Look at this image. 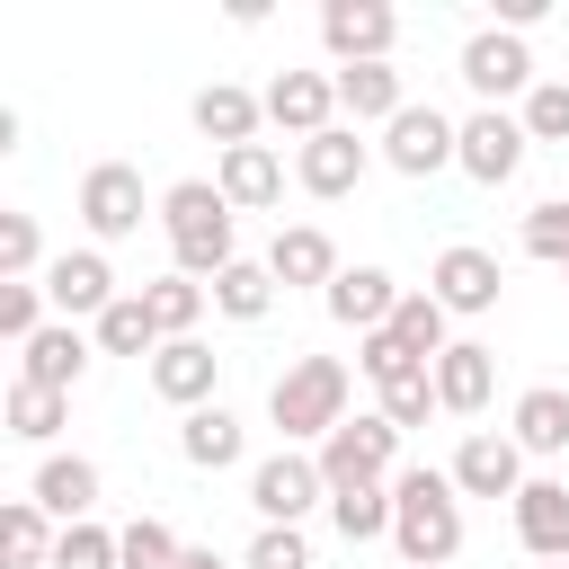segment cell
<instances>
[{
  "instance_id": "8d00e7d4",
  "label": "cell",
  "mask_w": 569,
  "mask_h": 569,
  "mask_svg": "<svg viewBox=\"0 0 569 569\" xmlns=\"http://www.w3.org/2000/svg\"><path fill=\"white\" fill-rule=\"evenodd\" d=\"M516 249H525V258H542V267H569V196L533 204V213L516 222Z\"/></svg>"
},
{
  "instance_id": "d590c367",
  "label": "cell",
  "mask_w": 569,
  "mask_h": 569,
  "mask_svg": "<svg viewBox=\"0 0 569 569\" xmlns=\"http://www.w3.org/2000/svg\"><path fill=\"white\" fill-rule=\"evenodd\" d=\"M116 551H124V569H178V560H187V542H178L160 516H133V525H116Z\"/></svg>"
},
{
  "instance_id": "30bf717a",
  "label": "cell",
  "mask_w": 569,
  "mask_h": 569,
  "mask_svg": "<svg viewBox=\"0 0 569 569\" xmlns=\"http://www.w3.org/2000/svg\"><path fill=\"white\" fill-rule=\"evenodd\" d=\"M320 44H329L338 71H347V62H391L400 9H391V0H320Z\"/></svg>"
},
{
  "instance_id": "4fadbf2b",
  "label": "cell",
  "mask_w": 569,
  "mask_h": 569,
  "mask_svg": "<svg viewBox=\"0 0 569 569\" xmlns=\"http://www.w3.org/2000/svg\"><path fill=\"white\" fill-rule=\"evenodd\" d=\"M44 302H53V320H107L124 293H116V267H107V249H62L53 267H44Z\"/></svg>"
},
{
  "instance_id": "484cf974",
  "label": "cell",
  "mask_w": 569,
  "mask_h": 569,
  "mask_svg": "<svg viewBox=\"0 0 569 569\" xmlns=\"http://www.w3.org/2000/svg\"><path fill=\"white\" fill-rule=\"evenodd\" d=\"M400 107H409V89H400L391 62H347V71H338V116H347L356 133H365V124H391Z\"/></svg>"
},
{
  "instance_id": "f35d334b",
  "label": "cell",
  "mask_w": 569,
  "mask_h": 569,
  "mask_svg": "<svg viewBox=\"0 0 569 569\" xmlns=\"http://www.w3.org/2000/svg\"><path fill=\"white\" fill-rule=\"evenodd\" d=\"M240 569H311V533L302 525H258L249 551H240Z\"/></svg>"
},
{
  "instance_id": "1f68e13d",
  "label": "cell",
  "mask_w": 569,
  "mask_h": 569,
  "mask_svg": "<svg viewBox=\"0 0 569 569\" xmlns=\"http://www.w3.org/2000/svg\"><path fill=\"white\" fill-rule=\"evenodd\" d=\"M329 525H338V542H382L391 533V480L329 489Z\"/></svg>"
},
{
  "instance_id": "ee69618b",
  "label": "cell",
  "mask_w": 569,
  "mask_h": 569,
  "mask_svg": "<svg viewBox=\"0 0 569 569\" xmlns=\"http://www.w3.org/2000/svg\"><path fill=\"white\" fill-rule=\"evenodd\" d=\"M178 569H222V560H213V551H196V542H187V560H178Z\"/></svg>"
},
{
  "instance_id": "3957f363",
  "label": "cell",
  "mask_w": 569,
  "mask_h": 569,
  "mask_svg": "<svg viewBox=\"0 0 569 569\" xmlns=\"http://www.w3.org/2000/svg\"><path fill=\"white\" fill-rule=\"evenodd\" d=\"M391 542H400L409 569H445L462 551V489H453V471L409 462L391 480Z\"/></svg>"
},
{
  "instance_id": "7402d4cb",
  "label": "cell",
  "mask_w": 569,
  "mask_h": 569,
  "mask_svg": "<svg viewBox=\"0 0 569 569\" xmlns=\"http://www.w3.org/2000/svg\"><path fill=\"white\" fill-rule=\"evenodd\" d=\"M27 498H36L53 525H89V507H98V462H89V453H44L36 480H27Z\"/></svg>"
},
{
  "instance_id": "5bb4252c",
  "label": "cell",
  "mask_w": 569,
  "mask_h": 569,
  "mask_svg": "<svg viewBox=\"0 0 569 569\" xmlns=\"http://www.w3.org/2000/svg\"><path fill=\"white\" fill-rule=\"evenodd\" d=\"M445 471H453L462 498H507V507H516V489H525V445H516L507 427H471Z\"/></svg>"
},
{
  "instance_id": "277c9868",
  "label": "cell",
  "mask_w": 569,
  "mask_h": 569,
  "mask_svg": "<svg viewBox=\"0 0 569 569\" xmlns=\"http://www.w3.org/2000/svg\"><path fill=\"white\" fill-rule=\"evenodd\" d=\"M249 507H258V525H302L311 507H329L320 453H302V445H276L267 462H249Z\"/></svg>"
},
{
  "instance_id": "ba28073f",
  "label": "cell",
  "mask_w": 569,
  "mask_h": 569,
  "mask_svg": "<svg viewBox=\"0 0 569 569\" xmlns=\"http://www.w3.org/2000/svg\"><path fill=\"white\" fill-rule=\"evenodd\" d=\"M365 169H373V142H365L356 124H329V133L293 142V187H302V196H320V204L356 196V187H365Z\"/></svg>"
},
{
  "instance_id": "d6986e66",
  "label": "cell",
  "mask_w": 569,
  "mask_h": 569,
  "mask_svg": "<svg viewBox=\"0 0 569 569\" xmlns=\"http://www.w3.org/2000/svg\"><path fill=\"white\" fill-rule=\"evenodd\" d=\"M489 391H498V356H489L480 338H453V347L436 356V409H445V418H480Z\"/></svg>"
},
{
  "instance_id": "74e56055",
  "label": "cell",
  "mask_w": 569,
  "mask_h": 569,
  "mask_svg": "<svg viewBox=\"0 0 569 569\" xmlns=\"http://www.w3.org/2000/svg\"><path fill=\"white\" fill-rule=\"evenodd\" d=\"M53 569H124V551H116V533L89 516V525H62V542H53Z\"/></svg>"
},
{
  "instance_id": "ffe728a7",
  "label": "cell",
  "mask_w": 569,
  "mask_h": 569,
  "mask_svg": "<svg viewBox=\"0 0 569 569\" xmlns=\"http://www.w3.org/2000/svg\"><path fill=\"white\" fill-rule=\"evenodd\" d=\"M196 133L204 142H222V151H249L258 142V124H267V98L258 89H240V80H213V89H196Z\"/></svg>"
},
{
  "instance_id": "b9f144b4",
  "label": "cell",
  "mask_w": 569,
  "mask_h": 569,
  "mask_svg": "<svg viewBox=\"0 0 569 569\" xmlns=\"http://www.w3.org/2000/svg\"><path fill=\"white\" fill-rule=\"evenodd\" d=\"M409 365H418V356H409V347H400L391 329H373V338H356V373H365L373 391H382V382H400Z\"/></svg>"
},
{
  "instance_id": "f546056e",
  "label": "cell",
  "mask_w": 569,
  "mask_h": 569,
  "mask_svg": "<svg viewBox=\"0 0 569 569\" xmlns=\"http://www.w3.org/2000/svg\"><path fill=\"white\" fill-rule=\"evenodd\" d=\"M391 338H400L418 365H436V356L453 347V311H445L427 284H409V293H400V311H391Z\"/></svg>"
},
{
  "instance_id": "d6a6232c",
  "label": "cell",
  "mask_w": 569,
  "mask_h": 569,
  "mask_svg": "<svg viewBox=\"0 0 569 569\" xmlns=\"http://www.w3.org/2000/svg\"><path fill=\"white\" fill-rule=\"evenodd\" d=\"M142 302H151L160 338H196V320L213 311V293H204L196 276H178V267H169V276H151V284H142Z\"/></svg>"
},
{
  "instance_id": "f6af8a7d",
  "label": "cell",
  "mask_w": 569,
  "mask_h": 569,
  "mask_svg": "<svg viewBox=\"0 0 569 569\" xmlns=\"http://www.w3.org/2000/svg\"><path fill=\"white\" fill-rule=\"evenodd\" d=\"M533 569H569V560H533Z\"/></svg>"
},
{
  "instance_id": "52a82bcc",
  "label": "cell",
  "mask_w": 569,
  "mask_h": 569,
  "mask_svg": "<svg viewBox=\"0 0 569 569\" xmlns=\"http://www.w3.org/2000/svg\"><path fill=\"white\" fill-rule=\"evenodd\" d=\"M533 44L525 36H507V27H480L471 44H462V89L480 98V107H507V98H533Z\"/></svg>"
},
{
  "instance_id": "ab89813d",
  "label": "cell",
  "mask_w": 569,
  "mask_h": 569,
  "mask_svg": "<svg viewBox=\"0 0 569 569\" xmlns=\"http://www.w3.org/2000/svg\"><path fill=\"white\" fill-rule=\"evenodd\" d=\"M533 142H569V80H533V98L516 107Z\"/></svg>"
},
{
  "instance_id": "4dcf8cb0",
  "label": "cell",
  "mask_w": 569,
  "mask_h": 569,
  "mask_svg": "<svg viewBox=\"0 0 569 569\" xmlns=\"http://www.w3.org/2000/svg\"><path fill=\"white\" fill-rule=\"evenodd\" d=\"M62 418H71V391H44V382H9V400H0V427L18 445H53Z\"/></svg>"
},
{
  "instance_id": "d4e9b609",
  "label": "cell",
  "mask_w": 569,
  "mask_h": 569,
  "mask_svg": "<svg viewBox=\"0 0 569 569\" xmlns=\"http://www.w3.org/2000/svg\"><path fill=\"white\" fill-rule=\"evenodd\" d=\"M516 542L533 560H569V480H525L516 489Z\"/></svg>"
},
{
  "instance_id": "e575fe53",
  "label": "cell",
  "mask_w": 569,
  "mask_h": 569,
  "mask_svg": "<svg viewBox=\"0 0 569 569\" xmlns=\"http://www.w3.org/2000/svg\"><path fill=\"white\" fill-rule=\"evenodd\" d=\"M373 409H382L400 436H409V427H427V409H436V365H409L400 382H382V391H373Z\"/></svg>"
},
{
  "instance_id": "9a60e30c",
  "label": "cell",
  "mask_w": 569,
  "mask_h": 569,
  "mask_svg": "<svg viewBox=\"0 0 569 569\" xmlns=\"http://www.w3.org/2000/svg\"><path fill=\"white\" fill-rule=\"evenodd\" d=\"M258 98H267V124L293 133V142H311V133L338 124V71H276Z\"/></svg>"
},
{
  "instance_id": "7c38bea8",
  "label": "cell",
  "mask_w": 569,
  "mask_h": 569,
  "mask_svg": "<svg viewBox=\"0 0 569 569\" xmlns=\"http://www.w3.org/2000/svg\"><path fill=\"white\" fill-rule=\"evenodd\" d=\"M525 151H533L525 116H507V107H471V116H462V151H453V169L480 178V187H507V178L525 169Z\"/></svg>"
},
{
  "instance_id": "4316f807",
  "label": "cell",
  "mask_w": 569,
  "mask_h": 569,
  "mask_svg": "<svg viewBox=\"0 0 569 569\" xmlns=\"http://www.w3.org/2000/svg\"><path fill=\"white\" fill-rule=\"evenodd\" d=\"M178 453H187L196 471H231V462L249 453V427H240L222 400H204V409H187V418H178Z\"/></svg>"
},
{
  "instance_id": "bcb514c9",
  "label": "cell",
  "mask_w": 569,
  "mask_h": 569,
  "mask_svg": "<svg viewBox=\"0 0 569 569\" xmlns=\"http://www.w3.org/2000/svg\"><path fill=\"white\" fill-rule=\"evenodd\" d=\"M560 276H569V267H560Z\"/></svg>"
},
{
  "instance_id": "836d02e7",
  "label": "cell",
  "mask_w": 569,
  "mask_h": 569,
  "mask_svg": "<svg viewBox=\"0 0 569 569\" xmlns=\"http://www.w3.org/2000/svg\"><path fill=\"white\" fill-rule=\"evenodd\" d=\"M89 338H98V356H142V365H151V356H160V347H169V338H160V320H151V302H142V293H124V302H116V311H107V320H98V329H89Z\"/></svg>"
},
{
  "instance_id": "60d3db41",
  "label": "cell",
  "mask_w": 569,
  "mask_h": 569,
  "mask_svg": "<svg viewBox=\"0 0 569 569\" xmlns=\"http://www.w3.org/2000/svg\"><path fill=\"white\" fill-rule=\"evenodd\" d=\"M44 311H53L44 284H0V338H9V347H27V338L44 329Z\"/></svg>"
},
{
  "instance_id": "44dd1931",
  "label": "cell",
  "mask_w": 569,
  "mask_h": 569,
  "mask_svg": "<svg viewBox=\"0 0 569 569\" xmlns=\"http://www.w3.org/2000/svg\"><path fill=\"white\" fill-rule=\"evenodd\" d=\"M213 187L231 196V213H267V204H284V151H276V142L222 151V160H213Z\"/></svg>"
},
{
  "instance_id": "e0dca14e",
  "label": "cell",
  "mask_w": 569,
  "mask_h": 569,
  "mask_svg": "<svg viewBox=\"0 0 569 569\" xmlns=\"http://www.w3.org/2000/svg\"><path fill=\"white\" fill-rule=\"evenodd\" d=\"M338 267H347V258H338V240H329L320 222H284V231L267 240V276H276L284 293H293V284H320V293H329Z\"/></svg>"
},
{
  "instance_id": "8fae6325",
  "label": "cell",
  "mask_w": 569,
  "mask_h": 569,
  "mask_svg": "<svg viewBox=\"0 0 569 569\" xmlns=\"http://www.w3.org/2000/svg\"><path fill=\"white\" fill-rule=\"evenodd\" d=\"M453 151H462V124L445 116V107H400L391 124H382V160L400 169V178H436V169H453Z\"/></svg>"
},
{
  "instance_id": "603a6c76",
  "label": "cell",
  "mask_w": 569,
  "mask_h": 569,
  "mask_svg": "<svg viewBox=\"0 0 569 569\" xmlns=\"http://www.w3.org/2000/svg\"><path fill=\"white\" fill-rule=\"evenodd\" d=\"M507 436L525 445V462L569 453V391H560V382H525V391H516V409H507Z\"/></svg>"
},
{
  "instance_id": "7bdbcfd3",
  "label": "cell",
  "mask_w": 569,
  "mask_h": 569,
  "mask_svg": "<svg viewBox=\"0 0 569 569\" xmlns=\"http://www.w3.org/2000/svg\"><path fill=\"white\" fill-rule=\"evenodd\" d=\"M542 9H551V0H498V27L525 36V27H542Z\"/></svg>"
},
{
  "instance_id": "5b68a950",
  "label": "cell",
  "mask_w": 569,
  "mask_h": 569,
  "mask_svg": "<svg viewBox=\"0 0 569 569\" xmlns=\"http://www.w3.org/2000/svg\"><path fill=\"white\" fill-rule=\"evenodd\" d=\"M142 213H151V196H142V169H133V160H89V169H80V222H89V249L133 240Z\"/></svg>"
},
{
  "instance_id": "9c48e42d",
  "label": "cell",
  "mask_w": 569,
  "mask_h": 569,
  "mask_svg": "<svg viewBox=\"0 0 569 569\" xmlns=\"http://www.w3.org/2000/svg\"><path fill=\"white\" fill-rule=\"evenodd\" d=\"M498 284H507V267H498V249H480V240H445L436 267H427V293H436L453 320L498 311Z\"/></svg>"
},
{
  "instance_id": "cb8c5ba5",
  "label": "cell",
  "mask_w": 569,
  "mask_h": 569,
  "mask_svg": "<svg viewBox=\"0 0 569 569\" xmlns=\"http://www.w3.org/2000/svg\"><path fill=\"white\" fill-rule=\"evenodd\" d=\"M89 373V338H80V320H44L27 347H18V382H44V391H71Z\"/></svg>"
},
{
  "instance_id": "2e32d148",
  "label": "cell",
  "mask_w": 569,
  "mask_h": 569,
  "mask_svg": "<svg viewBox=\"0 0 569 569\" xmlns=\"http://www.w3.org/2000/svg\"><path fill=\"white\" fill-rule=\"evenodd\" d=\"M400 293H409V284H391V267H338V284L320 293V311H329L338 329H356V338H373V329H391V311H400Z\"/></svg>"
},
{
  "instance_id": "8992f818",
  "label": "cell",
  "mask_w": 569,
  "mask_h": 569,
  "mask_svg": "<svg viewBox=\"0 0 569 569\" xmlns=\"http://www.w3.org/2000/svg\"><path fill=\"white\" fill-rule=\"evenodd\" d=\"M320 480L329 489H356V480H400V427L382 409H356L329 445H320Z\"/></svg>"
},
{
  "instance_id": "f1b7e54d",
  "label": "cell",
  "mask_w": 569,
  "mask_h": 569,
  "mask_svg": "<svg viewBox=\"0 0 569 569\" xmlns=\"http://www.w3.org/2000/svg\"><path fill=\"white\" fill-rule=\"evenodd\" d=\"M53 542H62V525H53L36 498H9V507H0V560H9V569H53Z\"/></svg>"
},
{
  "instance_id": "ac0fdd59",
  "label": "cell",
  "mask_w": 569,
  "mask_h": 569,
  "mask_svg": "<svg viewBox=\"0 0 569 569\" xmlns=\"http://www.w3.org/2000/svg\"><path fill=\"white\" fill-rule=\"evenodd\" d=\"M142 373H151V391H160L169 409H204V400H213V382H222V356H213L204 338H169Z\"/></svg>"
},
{
  "instance_id": "7a4b0ae2",
  "label": "cell",
  "mask_w": 569,
  "mask_h": 569,
  "mask_svg": "<svg viewBox=\"0 0 569 569\" xmlns=\"http://www.w3.org/2000/svg\"><path fill=\"white\" fill-rule=\"evenodd\" d=\"M160 231H169L178 276H196V284H213V276L240 258V213H231V196H222L213 178H178V187L160 196Z\"/></svg>"
},
{
  "instance_id": "83f0119b",
  "label": "cell",
  "mask_w": 569,
  "mask_h": 569,
  "mask_svg": "<svg viewBox=\"0 0 569 569\" xmlns=\"http://www.w3.org/2000/svg\"><path fill=\"white\" fill-rule=\"evenodd\" d=\"M204 293H213V311H222V320H240V329H249V320H267V311H276V293H284V284L267 276V258H231Z\"/></svg>"
},
{
  "instance_id": "6da1fadb",
  "label": "cell",
  "mask_w": 569,
  "mask_h": 569,
  "mask_svg": "<svg viewBox=\"0 0 569 569\" xmlns=\"http://www.w3.org/2000/svg\"><path fill=\"white\" fill-rule=\"evenodd\" d=\"M347 400H356V373H347L338 356H293V365L267 382V427H276L284 445H311V453H320V445L356 418Z\"/></svg>"
}]
</instances>
